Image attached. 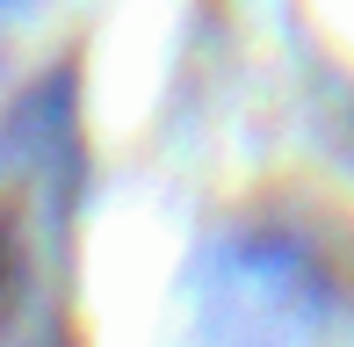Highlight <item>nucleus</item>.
<instances>
[{
    "instance_id": "nucleus-1",
    "label": "nucleus",
    "mask_w": 354,
    "mask_h": 347,
    "mask_svg": "<svg viewBox=\"0 0 354 347\" xmlns=\"http://www.w3.org/2000/svg\"><path fill=\"white\" fill-rule=\"evenodd\" d=\"M15 282H22V268H15L8 239H0V319H8V311H15Z\"/></svg>"
}]
</instances>
